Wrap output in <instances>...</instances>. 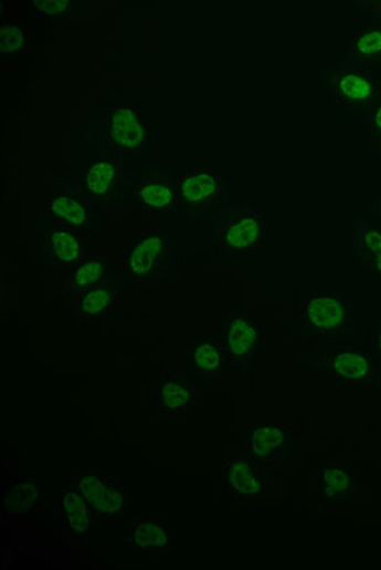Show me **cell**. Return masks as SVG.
Here are the masks:
<instances>
[{
  "label": "cell",
  "instance_id": "ba28073f",
  "mask_svg": "<svg viewBox=\"0 0 381 570\" xmlns=\"http://www.w3.org/2000/svg\"><path fill=\"white\" fill-rule=\"evenodd\" d=\"M266 234L265 216L244 206L224 228V250L235 254H252L261 248Z\"/></svg>",
  "mask_w": 381,
  "mask_h": 570
},
{
  "label": "cell",
  "instance_id": "ac0fdd59",
  "mask_svg": "<svg viewBox=\"0 0 381 570\" xmlns=\"http://www.w3.org/2000/svg\"><path fill=\"white\" fill-rule=\"evenodd\" d=\"M124 546L135 551H165L171 549V530L156 518L135 517L129 538Z\"/></svg>",
  "mask_w": 381,
  "mask_h": 570
},
{
  "label": "cell",
  "instance_id": "5bb4252c",
  "mask_svg": "<svg viewBox=\"0 0 381 570\" xmlns=\"http://www.w3.org/2000/svg\"><path fill=\"white\" fill-rule=\"evenodd\" d=\"M286 448L283 427H252L245 431V455L254 463H273L285 454Z\"/></svg>",
  "mask_w": 381,
  "mask_h": 570
},
{
  "label": "cell",
  "instance_id": "5b68a950",
  "mask_svg": "<svg viewBox=\"0 0 381 570\" xmlns=\"http://www.w3.org/2000/svg\"><path fill=\"white\" fill-rule=\"evenodd\" d=\"M224 340L227 357L236 372L251 369L262 344V326L256 319L244 313L227 314Z\"/></svg>",
  "mask_w": 381,
  "mask_h": 570
},
{
  "label": "cell",
  "instance_id": "3957f363",
  "mask_svg": "<svg viewBox=\"0 0 381 570\" xmlns=\"http://www.w3.org/2000/svg\"><path fill=\"white\" fill-rule=\"evenodd\" d=\"M105 140L118 151L139 152L150 138V123L135 101L115 104L104 115Z\"/></svg>",
  "mask_w": 381,
  "mask_h": 570
},
{
  "label": "cell",
  "instance_id": "e0dca14e",
  "mask_svg": "<svg viewBox=\"0 0 381 570\" xmlns=\"http://www.w3.org/2000/svg\"><path fill=\"white\" fill-rule=\"evenodd\" d=\"M51 223L56 227L87 229L92 226L91 204L80 193L67 192L53 195L49 206Z\"/></svg>",
  "mask_w": 381,
  "mask_h": 570
},
{
  "label": "cell",
  "instance_id": "4fadbf2b",
  "mask_svg": "<svg viewBox=\"0 0 381 570\" xmlns=\"http://www.w3.org/2000/svg\"><path fill=\"white\" fill-rule=\"evenodd\" d=\"M226 356L224 338L215 335L194 338L191 353L192 376L201 380L222 377Z\"/></svg>",
  "mask_w": 381,
  "mask_h": 570
},
{
  "label": "cell",
  "instance_id": "f1b7e54d",
  "mask_svg": "<svg viewBox=\"0 0 381 570\" xmlns=\"http://www.w3.org/2000/svg\"><path fill=\"white\" fill-rule=\"evenodd\" d=\"M359 7L367 12L369 23L381 24V0H366Z\"/></svg>",
  "mask_w": 381,
  "mask_h": 570
},
{
  "label": "cell",
  "instance_id": "7a4b0ae2",
  "mask_svg": "<svg viewBox=\"0 0 381 570\" xmlns=\"http://www.w3.org/2000/svg\"><path fill=\"white\" fill-rule=\"evenodd\" d=\"M321 79L343 109H369L381 88L375 73L356 69L345 62L327 67Z\"/></svg>",
  "mask_w": 381,
  "mask_h": 570
},
{
  "label": "cell",
  "instance_id": "8992f818",
  "mask_svg": "<svg viewBox=\"0 0 381 570\" xmlns=\"http://www.w3.org/2000/svg\"><path fill=\"white\" fill-rule=\"evenodd\" d=\"M224 179L222 174L200 170L184 174L178 184L181 207L191 215H207L223 200Z\"/></svg>",
  "mask_w": 381,
  "mask_h": 570
},
{
  "label": "cell",
  "instance_id": "f546056e",
  "mask_svg": "<svg viewBox=\"0 0 381 570\" xmlns=\"http://www.w3.org/2000/svg\"><path fill=\"white\" fill-rule=\"evenodd\" d=\"M377 352L381 359V320L379 321L377 326Z\"/></svg>",
  "mask_w": 381,
  "mask_h": 570
},
{
  "label": "cell",
  "instance_id": "6da1fadb",
  "mask_svg": "<svg viewBox=\"0 0 381 570\" xmlns=\"http://www.w3.org/2000/svg\"><path fill=\"white\" fill-rule=\"evenodd\" d=\"M172 243L163 234H139L124 251L125 275L135 283H148L163 277L172 268Z\"/></svg>",
  "mask_w": 381,
  "mask_h": 570
},
{
  "label": "cell",
  "instance_id": "7402d4cb",
  "mask_svg": "<svg viewBox=\"0 0 381 570\" xmlns=\"http://www.w3.org/2000/svg\"><path fill=\"white\" fill-rule=\"evenodd\" d=\"M121 300V286L117 282H108L82 293L80 300V314L83 322H95L113 310Z\"/></svg>",
  "mask_w": 381,
  "mask_h": 570
},
{
  "label": "cell",
  "instance_id": "d4e9b609",
  "mask_svg": "<svg viewBox=\"0 0 381 570\" xmlns=\"http://www.w3.org/2000/svg\"><path fill=\"white\" fill-rule=\"evenodd\" d=\"M194 389L192 383L184 378H166L159 386L158 401L168 415H180L190 410Z\"/></svg>",
  "mask_w": 381,
  "mask_h": 570
},
{
  "label": "cell",
  "instance_id": "603a6c76",
  "mask_svg": "<svg viewBox=\"0 0 381 570\" xmlns=\"http://www.w3.org/2000/svg\"><path fill=\"white\" fill-rule=\"evenodd\" d=\"M41 486L35 478L20 480L8 488L0 499L3 514L23 516L40 504Z\"/></svg>",
  "mask_w": 381,
  "mask_h": 570
},
{
  "label": "cell",
  "instance_id": "277c9868",
  "mask_svg": "<svg viewBox=\"0 0 381 570\" xmlns=\"http://www.w3.org/2000/svg\"><path fill=\"white\" fill-rule=\"evenodd\" d=\"M353 316L343 295L315 294L305 298L304 326L309 334L337 337L352 325Z\"/></svg>",
  "mask_w": 381,
  "mask_h": 570
},
{
  "label": "cell",
  "instance_id": "8fae6325",
  "mask_svg": "<svg viewBox=\"0 0 381 570\" xmlns=\"http://www.w3.org/2000/svg\"><path fill=\"white\" fill-rule=\"evenodd\" d=\"M133 194L139 206L155 214L172 212L178 198V184L166 173H144L133 185Z\"/></svg>",
  "mask_w": 381,
  "mask_h": 570
},
{
  "label": "cell",
  "instance_id": "52a82bcc",
  "mask_svg": "<svg viewBox=\"0 0 381 570\" xmlns=\"http://www.w3.org/2000/svg\"><path fill=\"white\" fill-rule=\"evenodd\" d=\"M75 488L86 498L92 515L115 520L120 518L125 509V496L115 487L112 478L97 474H84L75 480Z\"/></svg>",
  "mask_w": 381,
  "mask_h": 570
},
{
  "label": "cell",
  "instance_id": "4316f807",
  "mask_svg": "<svg viewBox=\"0 0 381 570\" xmlns=\"http://www.w3.org/2000/svg\"><path fill=\"white\" fill-rule=\"evenodd\" d=\"M31 4L42 19L65 21L72 17L70 0H32Z\"/></svg>",
  "mask_w": 381,
  "mask_h": 570
},
{
  "label": "cell",
  "instance_id": "d6986e66",
  "mask_svg": "<svg viewBox=\"0 0 381 570\" xmlns=\"http://www.w3.org/2000/svg\"><path fill=\"white\" fill-rule=\"evenodd\" d=\"M47 257L56 268L78 266L84 260V243L75 229L54 227L49 234Z\"/></svg>",
  "mask_w": 381,
  "mask_h": 570
},
{
  "label": "cell",
  "instance_id": "83f0119b",
  "mask_svg": "<svg viewBox=\"0 0 381 570\" xmlns=\"http://www.w3.org/2000/svg\"><path fill=\"white\" fill-rule=\"evenodd\" d=\"M367 138L369 149L371 144L381 148V88L374 104L369 108Z\"/></svg>",
  "mask_w": 381,
  "mask_h": 570
},
{
  "label": "cell",
  "instance_id": "7c38bea8",
  "mask_svg": "<svg viewBox=\"0 0 381 570\" xmlns=\"http://www.w3.org/2000/svg\"><path fill=\"white\" fill-rule=\"evenodd\" d=\"M247 456H226L224 463V482L235 496L253 499L262 495L265 488L264 470Z\"/></svg>",
  "mask_w": 381,
  "mask_h": 570
},
{
  "label": "cell",
  "instance_id": "484cf974",
  "mask_svg": "<svg viewBox=\"0 0 381 570\" xmlns=\"http://www.w3.org/2000/svg\"><path fill=\"white\" fill-rule=\"evenodd\" d=\"M25 45H28V35L10 19V14L7 13L6 20L2 17V23H0V51L2 55H14L20 53Z\"/></svg>",
  "mask_w": 381,
  "mask_h": 570
},
{
  "label": "cell",
  "instance_id": "ffe728a7",
  "mask_svg": "<svg viewBox=\"0 0 381 570\" xmlns=\"http://www.w3.org/2000/svg\"><path fill=\"white\" fill-rule=\"evenodd\" d=\"M317 495L327 501L341 502L354 496L353 470L349 466L317 467Z\"/></svg>",
  "mask_w": 381,
  "mask_h": 570
},
{
  "label": "cell",
  "instance_id": "44dd1931",
  "mask_svg": "<svg viewBox=\"0 0 381 570\" xmlns=\"http://www.w3.org/2000/svg\"><path fill=\"white\" fill-rule=\"evenodd\" d=\"M353 245L358 260L377 277L381 284V227L375 224L356 225Z\"/></svg>",
  "mask_w": 381,
  "mask_h": 570
},
{
  "label": "cell",
  "instance_id": "2e32d148",
  "mask_svg": "<svg viewBox=\"0 0 381 570\" xmlns=\"http://www.w3.org/2000/svg\"><path fill=\"white\" fill-rule=\"evenodd\" d=\"M345 63L356 69L381 71V24L369 23L349 42Z\"/></svg>",
  "mask_w": 381,
  "mask_h": 570
},
{
  "label": "cell",
  "instance_id": "30bf717a",
  "mask_svg": "<svg viewBox=\"0 0 381 570\" xmlns=\"http://www.w3.org/2000/svg\"><path fill=\"white\" fill-rule=\"evenodd\" d=\"M328 367L341 385H367L375 379V364L368 348L345 345L329 356Z\"/></svg>",
  "mask_w": 381,
  "mask_h": 570
},
{
  "label": "cell",
  "instance_id": "cb8c5ba5",
  "mask_svg": "<svg viewBox=\"0 0 381 570\" xmlns=\"http://www.w3.org/2000/svg\"><path fill=\"white\" fill-rule=\"evenodd\" d=\"M62 513L64 523L74 536L86 538L91 535V508L82 493L73 488H66L62 493Z\"/></svg>",
  "mask_w": 381,
  "mask_h": 570
},
{
  "label": "cell",
  "instance_id": "9c48e42d",
  "mask_svg": "<svg viewBox=\"0 0 381 570\" xmlns=\"http://www.w3.org/2000/svg\"><path fill=\"white\" fill-rule=\"evenodd\" d=\"M82 186L93 201L100 204L120 200L123 186L120 163L107 158L88 161L82 169Z\"/></svg>",
  "mask_w": 381,
  "mask_h": 570
},
{
  "label": "cell",
  "instance_id": "9a60e30c",
  "mask_svg": "<svg viewBox=\"0 0 381 570\" xmlns=\"http://www.w3.org/2000/svg\"><path fill=\"white\" fill-rule=\"evenodd\" d=\"M113 261L105 254L91 255L76 266L63 280L62 291L66 294H82L88 289L108 283Z\"/></svg>",
  "mask_w": 381,
  "mask_h": 570
}]
</instances>
